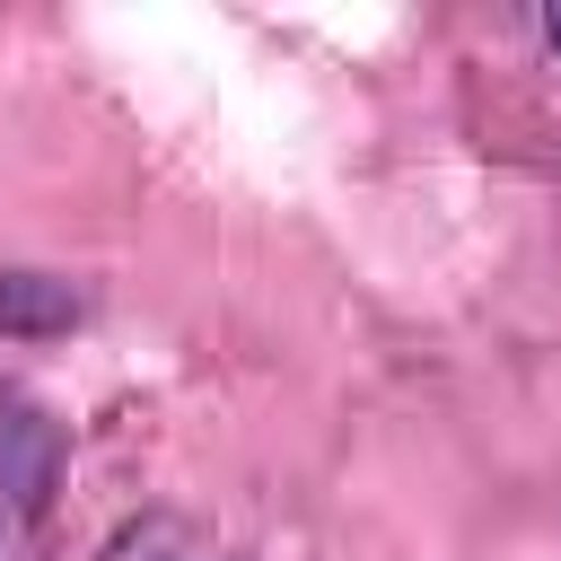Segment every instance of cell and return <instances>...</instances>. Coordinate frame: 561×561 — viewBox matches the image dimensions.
Wrapping results in <instances>:
<instances>
[{"instance_id": "cell-5", "label": "cell", "mask_w": 561, "mask_h": 561, "mask_svg": "<svg viewBox=\"0 0 561 561\" xmlns=\"http://www.w3.org/2000/svg\"><path fill=\"white\" fill-rule=\"evenodd\" d=\"M0 561H9V526H0Z\"/></svg>"}, {"instance_id": "cell-2", "label": "cell", "mask_w": 561, "mask_h": 561, "mask_svg": "<svg viewBox=\"0 0 561 561\" xmlns=\"http://www.w3.org/2000/svg\"><path fill=\"white\" fill-rule=\"evenodd\" d=\"M79 324V289L70 280H53V272H0V333H18V342H44V333H70Z\"/></svg>"}, {"instance_id": "cell-3", "label": "cell", "mask_w": 561, "mask_h": 561, "mask_svg": "<svg viewBox=\"0 0 561 561\" xmlns=\"http://www.w3.org/2000/svg\"><path fill=\"white\" fill-rule=\"evenodd\" d=\"M105 561H219L184 517H131L114 543H105Z\"/></svg>"}, {"instance_id": "cell-1", "label": "cell", "mask_w": 561, "mask_h": 561, "mask_svg": "<svg viewBox=\"0 0 561 561\" xmlns=\"http://www.w3.org/2000/svg\"><path fill=\"white\" fill-rule=\"evenodd\" d=\"M53 482H61V421H53L35 394L0 386V491H9L18 508H44Z\"/></svg>"}, {"instance_id": "cell-4", "label": "cell", "mask_w": 561, "mask_h": 561, "mask_svg": "<svg viewBox=\"0 0 561 561\" xmlns=\"http://www.w3.org/2000/svg\"><path fill=\"white\" fill-rule=\"evenodd\" d=\"M543 35H552V44H561V9H552V18H543Z\"/></svg>"}]
</instances>
